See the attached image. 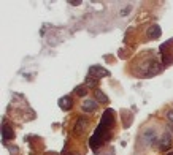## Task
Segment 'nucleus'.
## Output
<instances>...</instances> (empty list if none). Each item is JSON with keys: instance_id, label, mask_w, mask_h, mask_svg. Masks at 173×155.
Returning <instances> with one entry per match:
<instances>
[{"instance_id": "f8f14e48", "label": "nucleus", "mask_w": 173, "mask_h": 155, "mask_svg": "<svg viewBox=\"0 0 173 155\" xmlns=\"http://www.w3.org/2000/svg\"><path fill=\"white\" fill-rule=\"evenodd\" d=\"M165 117H167V120H168L170 124H173V109H168L167 114H165Z\"/></svg>"}, {"instance_id": "6e6552de", "label": "nucleus", "mask_w": 173, "mask_h": 155, "mask_svg": "<svg viewBox=\"0 0 173 155\" xmlns=\"http://www.w3.org/2000/svg\"><path fill=\"white\" fill-rule=\"evenodd\" d=\"M75 95H78V97H87V86L86 84L84 86H78L75 89Z\"/></svg>"}, {"instance_id": "f257e3e1", "label": "nucleus", "mask_w": 173, "mask_h": 155, "mask_svg": "<svg viewBox=\"0 0 173 155\" xmlns=\"http://www.w3.org/2000/svg\"><path fill=\"white\" fill-rule=\"evenodd\" d=\"M141 141L146 146H152L154 142H157V131H156V128H148L141 135Z\"/></svg>"}, {"instance_id": "4468645a", "label": "nucleus", "mask_w": 173, "mask_h": 155, "mask_svg": "<svg viewBox=\"0 0 173 155\" xmlns=\"http://www.w3.org/2000/svg\"><path fill=\"white\" fill-rule=\"evenodd\" d=\"M51 155H54V153H51Z\"/></svg>"}, {"instance_id": "39448f33", "label": "nucleus", "mask_w": 173, "mask_h": 155, "mask_svg": "<svg viewBox=\"0 0 173 155\" xmlns=\"http://www.w3.org/2000/svg\"><path fill=\"white\" fill-rule=\"evenodd\" d=\"M81 109H83L84 113H94L97 111V101H94V100H84L83 103H81Z\"/></svg>"}, {"instance_id": "0eeeda50", "label": "nucleus", "mask_w": 173, "mask_h": 155, "mask_svg": "<svg viewBox=\"0 0 173 155\" xmlns=\"http://www.w3.org/2000/svg\"><path fill=\"white\" fill-rule=\"evenodd\" d=\"M2 133H3V141H6V139H10V138H13V128H10L6 124H3V127H2Z\"/></svg>"}, {"instance_id": "7ed1b4c3", "label": "nucleus", "mask_w": 173, "mask_h": 155, "mask_svg": "<svg viewBox=\"0 0 173 155\" xmlns=\"http://www.w3.org/2000/svg\"><path fill=\"white\" fill-rule=\"evenodd\" d=\"M171 146H173L171 135H170L168 131H165V133H163V136L160 138V141H159V149H160V150H168Z\"/></svg>"}, {"instance_id": "f03ea898", "label": "nucleus", "mask_w": 173, "mask_h": 155, "mask_svg": "<svg viewBox=\"0 0 173 155\" xmlns=\"http://www.w3.org/2000/svg\"><path fill=\"white\" fill-rule=\"evenodd\" d=\"M110 75V71L103 67H98V65H94L89 68V76H94V78H105Z\"/></svg>"}, {"instance_id": "ddd939ff", "label": "nucleus", "mask_w": 173, "mask_h": 155, "mask_svg": "<svg viewBox=\"0 0 173 155\" xmlns=\"http://www.w3.org/2000/svg\"><path fill=\"white\" fill-rule=\"evenodd\" d=\"M167 155H173V150H171V152H168V153H167Z\"/></svg>"}, {"instance_id": "20e7f679", "label": "nucleus", "mask_w": 173, "mask_h": 155, "mask_svg": "<svg viewBox=\"0 0 173 155\" xmlns=\"http://www.w3.org/2000/svg\"><path fill=\"white\" fill-rule=\"evenodd\" d=\"M87 127H89V120L84 119V117H79L78 122L75 124L73 131H75V135H81V133H84V131L87 130Z\"/></svg>"}, {"instance_id": "9b49d317", "label": "nucleus", "mask_w": 173, "mask_h": 155, "mask_svg": "<svg viewBox=\"0 0 173 155\" xmlns=\"http://www.w3.org/2000/svg\"><path fill=\"white\" fill-rule=\"evenodd\" d=\"M86 86H87V87H95V86H97V78L87 75V78H86Z\"/></svg>"}, {"instance_id": "9d476101", "label": "nucleus", "mask_w": 173, "mask_h": 155, "mask_svg": "<svg viewBox=\"0 0 173 155\" xmlns=\"http://www.w3.org/2000/svg\"><path fill=\"white\" fill-rule=\"evenodd\" d=\"M95 97H97V100H98L100 103H108V101H110V100H108V97L102 92V90H98V89L95 90Z\"/></svg>"}, {"instance_id": "423d86ee", "label": "nucleus", "mask_w": 173, "mask_h": 155, "mask_svg": "<svg viewBox=\"0 0 173 155\" xmlns=\"http://www.w3.org/2000/svg\"><path fill=\"white\" fill-rule=\"evenodd\" d=\"M71 105H73V100H71V97H62L59 100V106L62 109H65V111H68V109H71Z\"/></svg>"}, {"instance_id": "1a4fd4ad", "label": "nucleus", "mask_w": 173, "mask_h": 155, "mask_svg": "<svg viewBox=\"0 0 173 155\" xmlns=\"http://www.w3.org/2000/svg\"><path fill=\"white\" fill-rule=\"evenodd\" d=\"M148 33H149V38H159V35H160V29L157 25H152V29H149L148 30Z\"/></svg>"}]
</instances>
